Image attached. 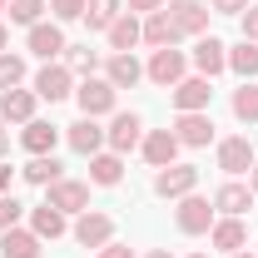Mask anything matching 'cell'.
Masks as SVG:
<instances>
[{"instance_id": "obj_1", "label": "cell", "mask_w": 258, "mask_h": 258, "mask_svg": "<svg viewBox=\"0 0 258 258\" xmlns=\"http://www.w3.org/2000/svg\"><path fill=\"white\" fill-rule=\"evenodd\" d=\"M184 70H189L184 50L164 45V50H154V55H149V64H144V80H149V85H159V90H174V85L184 80Z\"/></svg>"}, {"instance_id": "obj_2", "label": "cell", "mask_w": 258, "mask_h": 258, "mask_svg": "<svg viewBox=\"0 0 258 258\" xmlns=\"http://www.w3.org/2000/svg\"><path fill=\"white\" fill-rule=\"evenodd\" d=\"M75 99H80V109H85L90 119H99V114H114L119 90H114L104 75H90V80H80V85H75Z\"/></svg>"}, {"instance_id": "obj_3", "label": "cell", "mask_w": 258, "mask_h": 258, "mask_svg": "<svg viewBox=\"0 0 258 258\" xmlns=\"http://www.w3.org/2000/svg\"><path fill=\"white\" fill-rule=\"evenodd\" d=\"M214 199H204V194H184L179 199V209H174V224H179V233H209L214 228Z\"/></svg>"}, {"instance_id": "obj_4", "label": "cell", "mask_w": 258, "mask_h": 258, "mask_svg": "<svg viewBox=\"0 0 258 258\" xmlns=\"http://www.w3.org/2000/svg\"><path fill=\"white\" fill-rule=\"evenodd\" d=\"M70 233H75V243H80V248H95V253H99V248L114 238V219H109V214H99V209H85V214L75 219Z\"/></svg>"}, {"instance_id": "obj_5", "label": "cell", "mask_w": 258, "mask_h": 258, "mask_svg": "<svg viewBox=\"0 0 258 258\" xmlns=\"http://www.w3.org/2000/svg\"><path fill=\"white\" fill-rule=\"evenodd\" d=\"M253 164H258V149L248 144V134H228V139H219V169H224L228 179L248 174Z\"/></svg>"}, {"instance_id": "obj_6", "label": "cell", "mask_w": 258, "mask_h": 258, "mask_svg": "<svg viewBox=\"0 0 258 258\" xmlns=\"http://www.w3.org/2000/svg\"><path fill=\"white\" fill-rule=\"evenodd\" d=\"M64 95H75V70L70 64H40V75H35V99H50V104H60Z\"/></svg>"}, {"instance_id": "obj_7", "label": "cell", "mask_w": 258, "mask_h": 258, "mask_svg": "<svg viewBox=\"0 0 258 258\" xmlns=\"http://www.w3.org/2000/svg\"><path fill=\"white\" fill-rule=\"evenodd\" d=\"M169 99H174V109H179V114H194V109H209L214 85H209V75H184V80L169 90Z\"/></svg>"}, {"instance_id": "obj_8", "label": "cell", "mask_w": 258, "mask_h": 258, "mask_svg": "<svg viewBox=\"0 0 258 258\" xmlns=\"http://www.w3.org/2000/svg\"><path fill=\"white\" fill-rule=\"evenodd\" d=\"M104 144L114 149V154H129V149H139L144 144V119L129 109V114H114L109 129H104Z\"/></svg>"}, {"instance_id": "obj_9", "label": "cell", "mask_w": 258, "mask_h": 258, "mask_svg": "<svg viewBox=\"0 0 258 258\" xmlns=\"http://www.w3.org/2000/svg\"><path fill=\"white\" fill-rule=\"evenodd\" d=\"M199 189V169L194 164H169V169H159L154 174V194L159 199H184V194Z\"/></svg>"}, {"instance_id": "obj_10", "label": "cell", "mask_w": 258, "mask_h": 258, "mask_svg": "<svg viewBox=\"0 0 258 258\" xmlns=\"http://www.w3.org/2000/svg\"><path fill=\"white\" fill-rule=\"evenodd\" d=\"M25 45H30V55H40L45 64L60 60V55H64V30H60V20H40V25H30Z\"/></svg>"}, {"instance_id": "obj_11", "label": "cell", "mask_w": 258, "mask_h": 258, "mask_svg": "<svg viewBox=\"0 0 258 258\" xmlns=\"http://www.w3.org/2000/svg\"><path fill=\"white\" fill-rule=\"evenodd\" d=\"M174 139H179L184 149H204V144L214 139V119H209V109L179 114V119H174Z\"/></svg>"}, {"instance_id": "obj_12", "label": "cell", "mask_w": 258, "mask_h": 258, "mask_svg": "<svg viewBox=\"0 0 258 258\" xmlns=\"http://www.w3.org/2000/svg\"><path fill=\"white\" fill-rule=\"evenodd\" d=\"M194 70L209 75V80L224 75V70H228V45L214 40V35H199V40H194Z\"/></svg>"}, {"instance_id": "obj_13", "label": "cell", "mask_w": 258, "mask_h": 258, "mask_svg": "<svg viewBox=\"0 0 258 258\" xmlns=\"http://www.w3.org/2000/svg\"><path fill=\"white\" fill-rule=\"evenodd\" d=\"M139 149H144V159L154 164V169H169V164H179V149H184V144L174 139V129H149Z\"/></svg>"}, {"instance_id": "obj_14", "label": "cell", "mask_w": 258, "mask_h": 258, "mask_svg": "<svg viewBox=\"0 0 258 258\" xmlns=\"http://www.w3.org/2000/svg\"><path fill=\"white\" fill-rule=\"evenodd\" d=\"M169 20H174L179 35H209V5H199V0H174V5H169Z\"/></svg>"}, {"instance_id": "obj_15", "label": "cell", "mask_w": 258, "mask_h": 258, "mask_svg": "<svg viewBox=\"0 0 258 258\" xmlns=\"http://www.w3.org/2000/svg\"><path fill=\"white\" fill-rule=\"evenodd\" d=\"M45 204H55L60 214H85V209H90V184L60 179V184H50V199H45Z\"/></svg>"}, {"instance_id": "obj_16", "label": "cell", "mask_w": 258, "mask_h": 258, "mask_svg": "<svg viewBox=\"0 0 258 258\" xmlns=\"http://www.w3.org/2000/svg\"><path fill=\"white\" fill-rule=\"evenodd\" d=\"M64 139H70V149H75V154H85V159H90V154H99V144H104V129H99V119L80 114L75 124L64 129Z\"/></svg>"}, {"instance_id": "obj_17", "label": "cell", "mask_w": 258, "mask_h": 258, "mask_svg": "<svg viewBox=\"0 0 258 258\" xmlns=\"http://www.w3.org/2000/svg\"><path fill=\"white\" fill-rule=\"evenodd\" d=\"M0 119L5 124H30L35 119V90H0Z\"/></svg>"}, {"instance_id": "obj_18", "label": "cell", "mask_w": 258, "mask_h": 258, "mask_svg": "<svg viewBox=\"0 0 258 258\" xmlns=\"http://www.w3.org/2000/svg\"><path fill=\"white\" fill-rule=\"evenodd\" d=\"M214 209H219L224 219H243V214L253 209V189H248V184H238V179H228L224 189L214 194Z\"/></svg>"}, {"instance_id": "obj_19", "label": "cell", "mask_w": 258, "mask_h": 258, "mask_svg": "<svg viewBox=\"0 0 258 258\" xmlns=\"http://www.w3.org/2000/svg\"><path fill=\"white\" fill-rule=\"evenodd\" d=\"M209 243H214L219 253H238V248H248V228H243V219H214Z\"/></svg>"}, {"instance_id": "obj_20", "label": "cell", "mask_w": 258, "mask_h": 258, "mask_svg": "<svg viewBox=\"0 0 258 258\" xmlns=\"http://www.w3.org/2000/svg\"><path fill=\"white\" fill-rule=\"evenodd\" d=\"M104 80H109L114 90H134V85L144 80V64L134 60V50H129V55H109V60H104Z\"/></svg>"}, {"instance_id": "obj_21", "label": "cell", "mask_w": 258, "mask_h": 258, "mask_svg": "<svg viewBox=\"0 0 258 258\" xmlns=\"http://www.w3.org/2000/svg\"><path fill=\"white\" fill-rule=\"evenodd\" d=\"M119 179H124V154H114V149H109V154H104V149H99V154H90V184L114 189Z\"/></svg>"}, {"instance_id": "obj_22", "label": "cell", "mask_w": 258, "mask_h": 258, "mask_svg": "<svg viewBox=\"0 0 258 258\" xmlns=\"http://www.w3.org/2000/svg\"><path fill=\"white\" fill-rule=\"evenodd\" d=\"M104 35H109V50H114V55H129L134 45H144V25H139L129 10H124V15H119V20H114Z\"/></svg>"}, {"instance_id": "obj_23", "label": "cell", "mask_w": 258, "mask_h": 258, "mask_svg": "<svg viewBox=\"0 0 258 258\" xmlns=\"http://www.w3.org/2000/svg\"><path fill=\"white\" fill-rule=\"evenodd\" d=\"M20 144L30 149V159H35V154H55V144H60V129L45 124V119H30V124L20 129Z\"/></svg>"}, {"instance_id": "obj_24", "label": "cell", "mask_w": 258, "mask_h": 258, "mask_svg": "<svg viewBox=\"0 0 258 258\" xmlns=\"http://www.w3.org/2000/svg\"><path fill=\"white\" fill-rule=\"evenodd\" d=\"M0 258H40V238H35L30 228H5L0 233Z\"/></svg>"}, {"instance_id": "obj_25", "label": "cell", "mask_w": 258, "mask_h": 258, "mask_svg": "<svg viewBox=\"0 0 258 258\" xmlns=\"http://www.w3.org/2000/svg\"><path fill=\"white\" fill-rule=\"evenodd\" d=\"M30 233L45 243H55V238H64V214L55 209V204H40V209H30Z\"/></svg>"}, {"instance_id": "obj_26", "label": "cell", "mask_w": 258, "mask_h": 258, "mask_svg": "<svg viewBox=\"0 0 258 258\" xmlns=\"http://www.w3.org/2000/svg\"><path fill=\"white\" fill-rule=\"evenodd\" d=\"M144 45H149V50H164V45H179V30H174L169 10H154V15H144Z\"/></svg>"}, {"instance_id": "obj_27", "label": "cell", "mask_w": 258, "mask_h": 258, "mask_svg": "<svg viewBox=\"0 0 258 258\" xmlns=\"http://www.w3.org/2000/svg\"><path fill=\"white\" fill-rule=\"evenodd\" d=\"M20 174H25V184H40V189H50V184H60V179H64V169H60L55 154H35Z\"/></svg>"}, {"instance_id": "obj_28", "label": "cell", "mask_w": 258, "mask_h": 258, "mask_svg": "<svg viewBox=\"0 0 258 258\" xmlns=\"http://www.w3.org/2000/svg\"><path fill=\"white\" fill-rule=\"evenodd\" d=\"M228 70H233L238 80H258V45L253 40H238V45L228 50Z\"/></svg>"}, {"instance_id": "obj_29", "label": "cell", "mask_w": 258, "mask_h": 258, "mask_svg": "<svg viewBox=\"0 0 258 258\" xmlns=\"http://www.w3.org/2000/svg\"><path fill=\"white\" fill-rule=\"evenodd\" d=\"M233 119H238V124H258V85L253 80H243V85L233 90Z\"/></svg>"}, {"instance_id": "obj_30", "label": "cell", "mask_w": 258, "mask_h": 258, "mask_svg": "<svg viewBox=\"0 0 258 258\" xmlns=\"http://www.w3.org/2000/svg\"><path fill=\"white\" fill-rule=\"evenodd\" d=\"M119 15H124V0H90V5H85V20H90V30H109Z\"/></svg>"}, {"instance_id": "obj_31", "label": "cell", "mask_w": 258, "mask_h": 258, "mask_svg": "<svg viewBox=\"0 0 258 258\" xmlns=\"http://www.w3.org/2000/svg\"><path fill=\"white\" fill-rule=\"evenodd\" d=\"M45 5H50V0H10V5H5V10H10V25H25V30L40 25Z\"/></svg>"}, {"instance_id": "obj_32", "label": "cell", "mask_w": 258, "mask_h": 258, "mask_svg": "<svg viewBox=\"0 0 258 258\" xmlns=\"http://www.w3.org/2000/svg\"><path fill=\"white\" fill-rule=\"evenodd\" d=\"M64 64H70L75 75H85V80H90V75H95V64H99V55L90 50V45H64Z\"/></svg>"}, {"instance_id": "obj_33", "label": "cell", "mask_w": 258, "mask_h": 258, "mask_svg": "<svg viewBox=\"0 0 258 258\" xmlns=\"http://www.w3.org/2000/svg\"><path fill=\"white\" fill-rule=\"evenodd\" d=\"M20 80H25V60L5 50V55H0V90H15Z\"/></svg>"}, {"instance_id": "obj_34", "label": "cell", "mask_w": 258, "mask_h": 258, "mask_svg": "<svg viewBox=\"0 0 258 258\" xmlns=\"http://www.w3.org/2000/svg\"><path fill=\"white\" fill-rule=\"evenodd\" d=\"M85 5H90V0H50V10H55V20H85Z\"/></svg>"}, {"instance_id": "obj_35", "label": "cell", "mask_w": 258, "mask_h": 258, "mask_svg": "<svg viewBox=\"0 0 258 258\" xmlns=\"http://www.w3.org/2000/svg\"><path fill=\"white\" fill-rule=\"evenodd\" d=\"M20 214H25V209H20V204H15L10 194H0V233H5V228H15V224H20Z\"/></svg>"}, {"instance_id": "obj_36", "label": "cell", "mask_w": 258, "mask_h": 258, "mask_svg": "<svg viewBox=\"0 0 258 258\" xmlns=\"http://www.w3.org/2000/svg\"><path fill=\"white\" fill-rule=\"evenodd\" d=\"M248 5H253V0H209V10H214V15H243Z\"/></svg>"}, {"instance_id": "obj_37", "label": "cell", "mask_w": 258, "mask_h": 258, "mask_svg": "<svg viewBox=\"0 0 258 258\" xmlns=\"http://www.w3.org/2000/svg\"><path fill=\"white\" fill-rule=\"evenodd\" d=\"M238 20H243V40H253V45H258V0L238 15Z\"/></svg>"}, {"instance_id": "obj_38", "label": "cell", "mask_w": 258, "mask_h": 258, "mask_svg": "<svg viewBox=\"0 0 258 258\" xmlns=\"http://www.w3.org/2000/svg\"><path fill=\"white\" fill-rule=\"evenodd\" d=\"M124 10L129 15H154V10H164V0H129Z\"/></svg>"}, {"instance_id": "obj_39", "label": "cell", "mask_w": 258, "mask_h": 258, "mask_svg": "<svg viewBox=\"0 0 258 258\" xmlns=\"http://www.w3.org/2000/svg\"><path fill=\"white\" fill-rule=\"evenodd\" d=\"M99 258H134V248H129V243H114V238H109V243L99 248Z\"/></svg>"}, {"instance_id": "obj_40", "label": "cell", "mask_w": 258, "mask_h": 258, "mask_svg": "<svg viewBox=\"0 0 258 258\" xmlns=\"http://www.w3.org/2000/svg\"><path fill=\"white\" fill-rule=\"evenodd\" d=\"M0 194H10V164L0 159Z\"/></svg>"}, {"instance_id": "obj_41", "label": "cell", "mask_w": 258, "mask_h": 258, "mask_svg": "<svg viewBox=\"0 0 258 258\" xmlns=\"http://www.w3.org/2000/svg\"><path fill=\"white\" fill-rule=\"evenodd\" d=\"M10 149V129H5V119H0V154Z\"/></svg>"}, {"instance_id": "obj_42", "label": "cell", "mask_w": 258, "mask_h": 258, "mask_svg": "<svg viewBox=\"0 0 258 258\" xmlns=\"http://www.w3.org/2000/svg\"><path fill=\"white\" fill-rule=\"evenodd\" d=\"M248 189H253V199H258V164L248 169Z\"/></svg>"}, {"instance_id": "obj_43", "label": "cell", "mask_w": 258, "mask_h": 258, "mask_svg": "<svg viewBox=\"0 0 258 258\" xmlns=\"http://www.w3.org/2000/svg\"><path fill=\"white\" fill-rule=\"evenodd\" d=\"M5 50H10V35H5V25H0V55H5Z\"/></svg>"}, {"instance_id": "obj_44", "label": "cell", "mask_w": 258, "mask_h": 258, "mask_svg": "<svg viewBox=\"0 0 258 258\" xmlns=\"http://www.w3.org/2000/svg\"><path fill=\"white\" fill-rule=\"evenodd\" d=\"M228 258H258V253H253V248H238V253H228Z\"/></svg>"}, {"instance_id": "obj_45", "label": "cell", "mask_w": 258, "mask_h": 258, "mask_svg": "<svg viewBox=\"0 0 258 258\" xmlns=\"http://www.w3.org/2000/svg\"><path fill=\"white\" fill-rule=\"evenodd\" d=\"M149 258H174V253H169V248H154V253H149Z\"/></svg>"}, {"instance_id": "obj_46", "label": "cell", "mask_w": 258, "mask_h": 258, "mask_svg": "<svg viewBox=\"0 0 258 258\" xmlns=\"http://www.w3.org/2000/svg\"><path fill=\"white\" fill-rule=\"evenodd\" d=\"M189 258H209V253H189Z\"/></svg>"}, {"instance_id": "obj_47", "label": "cell", "mask_w": 258, "mask_h": 258, "mask_svg": "<svg viewBox=\"0 0 258 258\" xmlns=\"http://www.w3.org/2000/svg\"><path fill=\"white\" fill-rule=\"evenodd\" d=\"M5 5H10V0H0V10H5Z\"/></svg>"}, {"instance_id": "obj_48", "label": "cell", "mask_w": 258, "mask_h": 258, "mask_svg": "<svg viewBox=\"0 0 258 258\" xmlns=\"http://www.w3.org/2000/svg\"><path fill=\"white\" fill-rule=\"evenodd\" d=\"M253 253H258V243H253Z\"/></svg>"}]
</instances>
